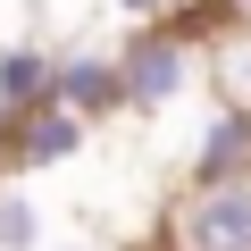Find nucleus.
I'll return each instance as SVG.
<instances>
[{
    "mask_svg": "<svg viewBox=\"0 0 251 251\" xmlns=\"http://www.w3.org/2000/svg\"><path fill=\"white\" fill-rule=\"evenodd\" d=\"M159 251H251V168L193 176L159 209Z\"/></svg>",
    "mask_w": 251,
    "mask_h": 251,
    "instance_id": "f257e3e1",
    "label": "nucleus"
},
{
    "mask_svg": "<svg viewBox=\"0 0 251 251\" xmlns=\"http://www.w3.org/2000/svg\"><path fill=\"white\" fill-rule=\"evenodd\" d=\"M109 59H117V100L159 109V100H176L184 75H193V34H184V25H143V34H126Z\"/></svg>",
    "mask_w": 251,
    "mask_h": 251,
    "instance_id": "f03ea898",
    "label": "nucleus"
},
{
    "mask_svg": "<svg viewBox=\"0 0 251 251\" xmlns=\"http://www.w3.org/2000/svg\"><path fill=\"white\" fill-rule=\"evenodd\" d=\"M75 143H84V117H67L59 100H42V109H25V117H17L9 159H25V168H59Z\"/></svg>",
    "mask_w": 251,
    "mask_h": 251,
    "instance_id": "7ed1b4c3",
    "label": "nucleus"
},
{
    "mask_svg": "<svg viewBox=\"0 0 251 251\" xmlns=\"http://www.w3.org/2000/svg\"><path fill=\"white\" fill-rule=\"evenodd\" d=\"M50 100L67 109V117H100V109H117V59H59V75H50Z\"/></svg>",
    "mask_w": 251,
    "mask_h": 251,
    "instance_id": "20e7f679",
    "label": "nucleus"
},
{
    "mask_svg": "<svg viewBox=\"0 0 251 251\" xmlns=\"http://www.w3.org/2000/svg\"><path fill=\"white\" fill-rule=\"evenodd\" d=\"M34 243H42V209L17 184H0V251H34Z\"/></svg>",
    "mask_w": 251,
    "mask_h": 251,
    "instance_id": "39448f33",
    "label": "nucleus"
},
{
    "mask_svg": "<svg viewBox=\"0 0 251 251\" xmlns=\"http://www.w3.org/2000/svg\"><path fill=\"white\" fill-rule=\"evenodd\" d=\"M209 9H226V17H243V9H251V0H209Z\"/></svg>",
    "mask_w": 251,
    "mask_h": 251,
    "instance_id": "423d86ee",
    "label": "nucleus"
},
{
    "mask_svg": "<svg viewBox=\"0 0 251 251\" xmlns=\"http://www.w3.org/2000/svg\"><path fill=\"white\" fill-rule=\"evenodd\" d=\"M67 251H100V243H67Z\"/></svg>",
    "mask_w": 251,
    "mask_h": 251,
    "instance_id": "0eeeda50",
    "label": "nucleus"
}]
</instances>
